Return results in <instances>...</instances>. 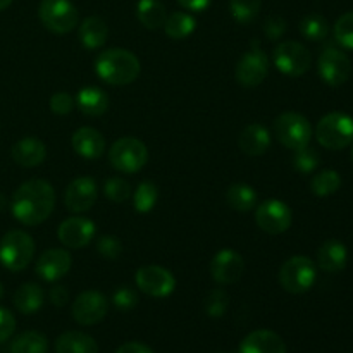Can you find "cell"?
Here are the masks:
<instances>
[{
  "label": "cell",
  "instance_id": "1",
  "mask_svg": "<svg viewBox=\"0 0 353 353\" xmlns=\"http://www.w3.org/2000/svg\"><path fill=\"white\" fill-rule=\"evenodd\" d=\"M54 186L45 179H30L14 192L10 212L24 226H38L54 212Z\"/></svg>",
  "mask_w": 353,
  "mask_h": 353
},
{
  "label": "cell",
  "instance_id": "2",
  "mask_svg": "<svg viewBox=\"0 0 353 353\" xmlns=\"http://www.w3.org/2000/svg\"><path fill=\"white\" fill-rule=\"evenodd\" d=\"M141 65L137 55L126 48H109L97 55L95 72L100 79L114 86L133 83L140 76Z\"/></svg>",
  "mask_w": 353,
  "mask_h": 353
},
{
  "label": "cell",
  "instance_id": "3",
  "mask_svg": "<svg viewBox=\"0 0 353 353\" xmlns=\"http://www.w3.org/2000/svg\"><path fill=\"white\" fill-rule=\"evenodd\" d=\"M34 255V241L28 233L12 230L0 240V262L10 272H19L30 265Z\"/></svg>",
  "mask_w": 353,
  "mask_h": 353
},
{
  "label": "cell",
  "instance_id": "4",
  "mask_svg": "<svg viewBox=\"0 0 353 353\" xmlns=\"http://www.w3.org/2000/svg\"><path fill=\"white\" fill-rule=\"evenodd\" d=\"M109 161L116 171L123 174H134L141 171L148 162V148L138 138H119L109 148Z\"/></svg>",
  "mask_w": 353,
  "mask_h": 353
},
{
  "label": "cell",
  "instance_id": "5",
  "mask_svg": "<svg viewBox=\"0 0 353 353\" xmlns=\"http://www.w3.org/2000/svg\"><path fill=\"white\" fill-rule=\"evenodd\" d=\"M316 138L324 148L343 150L353 141V117L343 112L326 114L317 123Z\"/></svg>",
  "mask_w": 353,
  "mask_h": 353
},
{
  "label": "cell",
  "instance_id": "6",
  "mask_svg": "<svg viewBox=\"0 0 353 353\" xmlns=\"http://www.w3.org/2000/svg\"><path fill=\"white\" fill-rule=\"evenodd\" d=\"M272 131L279 143L292 150L307 147L312 140V126L309 119L299 112L279 114L272 124Z\"/></svg>",
  "mask_w": 353,
  "mask_h": 353
},
{
  "label": "cell",
  "instance_id": "7",
  "mask_svg": "<svg viewBox=\"0 0 353 353\" xmlns=\"http://www.w3.org/2000/svg\"><path fill=\"white\" fill-rule=\"evenodd\" d=\"M317 278L316 264L305 255H293L279 271V283L283 290H286L292 295H300V293L309 292L314 286Z\"/></svg>",
  "mask_w": 353,
  "mask_h": 353
},
{
  "label": "cell",
  "instance_id": "8",
  "mask_svg": "<svg viewBox=\"0 0 353 353\" xmlns=\"http://www.w3.org/2000/svg\"><path fill=\"white\" fill-rule=\"evenodd\" d=\"M272 62L279 72L290 76V78H299L310 69L312 55H310L309 48L300 41L286 40L274 48Z\"/></svg>",
  "mask_w": 353,
  "mask_h": 353
},
{
  "label": "cell",
  "instance_id": "9",
  "mask_svg": "<svg viewBox=\"0 0 353 353\" xmlns=\"http://www.w3.org/2000/svg\"><path fill=\"white\" fill-rule=\"evenodd\" d=\"M38 16L48 31L57 34L72 31L79 21L78 9L71 0H41Z\"/></svg>",
  "mask_w": 353,
  "mask_h": 353
},
{
  "label": "cell",
  "instance_id": "10",
  "mask_svg": "<svg viewBox=\"0 0 353 353\" xmlns=\"http://www.w3.org/2000/svg\"><path fill=\"white\" fill-rule=\"evenodd\" d=\"M292 221V209L283 200H265L255 209V223L268 234H283L290 230Z\"/></svg>",
  "mask_w": 353,
  "mask_h": 353
},
{
  "label": "cell",
  "instance_id": "11",
  "mask_svg": "<svg viewBox=\"0 0 353 353\" xmlns=\"http://www.w3.org/2000/svg\"><path fill=\"white\" fill-rule=\"evenodd\" d=\"M137 286L148 296L154 299H165L176 288V279L169 269L162 265H143L134 276Z\"/></svg>",
  "mask_w": 353,
  "mask_h": 353
},
{
  "label": "cell",
  "instance_id": "12",
  "mask_svg": "<svg viewBox=\"0 0 353 353\" xmlns=\"http://www.w3.org/2000/svg\"><path fill=\"white\" fill-rule=\"evenodd\" d=\"M317 69L323 81L330 86H341L352 74V61L340 48L330 47L319 55Z\"/></svg>",
  "mask_w": 353,
  "mask_h": 353
},
{
  "label": "cell",
  "instance_id": "13",
  "mask_svg": "<svg viewBox=\"0 0 353 353\" xmlns=\"http://www.w3.org/2000/svg\"><path fill=\"white\" fill-rule=\"evenodd\" d=\"M269 74V57L265 52L255 47L248 50L247 54L241 55L236 64V81L245 88H254L259 86Z\"/></svg>",
  "mask_w": 353,
  "mask_h": 353
},
{
  "label": "cell",
  "instance_id": "14",
  "mask_svg": "<svg viewBox=\"0 0 353 353\" xmlns=\"http://www.w3.org/2000/svg\"><path fill=\"white\" fill-rule=\"evenodd\" d=\"M107 310H109L107 299L95 290L83 292L81 295L76 296L74 303H72V317L81 326L99 324L107 316Z\"/></svg>",
  "mask_w": 353,
  "mask_h": 353
},
{
  "label": "cell",
  "instance_id": "15",
  "mask_svg": "<svg viewBox=\"0 0 353 353\" xmlns=\"http://www.w3.org/2000/svg\"><path fill=\"white\" fill-rule=\"evenodd\" d=\"M97 195H99L97 183L88 176H79L72 179L65 188L64 205L72 214H83L95 205Z\"/></svg>",
  "mask_w": 353,
  "mask_h": 353
},
{
  "label": "cell",
  "instance_id": "16",
  "mask_svg": "<svg viewBox=\"0 0 353 353\" xmlns=\"http://www.w3.org/2000/svg\"><path fill=\"white\" fill-rule=\"evenodd\" d=\"M245 272V261L238 252L224 248L214 255L210 262V274L219 285H234Z\"/></svg>",
  "mask_w": 353,
  "mask_h": 353
},
{
  "label": "cell",
  "instance_id": "17",
  "mask_svg": "<svg viewBox=\"0 0 353 353\" xmlns=\"http://www.w3.org/2000/svg\"><path fill=\"white\" fill-rule=\"evenodd\" d=\"M97 226L88 217H69L57 230L59 241L65 248H85L92 243Z\"/></svg>",
  "mask_w": 353,
  "mask_h": 353
},
{
  "label": "cell",
  "instance_id": "18",
  "mask_svg": "<svg viewBox=\"0 0 353 353\" xmlns=\"http://www.w3.org/2000/svg\"><path fill=\"white\" fill-rule=\"evenodd\" d=\"M71 254H69L65 248H50V250L43 252V254L38 257L34 271H37V274L40 276L43 281L54 283L68 274L69 269H71Z\"/></svg>",
  "mask_w": 353,
  "mask_h": 353
},
{
  "label": "cell",
  "instance_id": "19",
  "mask_svg": "<svg viewBox=\"0 0 353 353\" xmlns=\"http://www.w3.org/2000/svg\"><path fill=\"white\" fill-rule=\"evenodd\" d=\"M72 148L78 155H81L83 159H100L105 152V138L100 133L99 130L90 126H83L79 130L74 131L71 138Z\"/></svg>",
  "mask_w": 353,
  "mask_h": 353
},
{
  "label": "cell",
  "instance_id": "20",
  "mask_svg": "<svg viewBox=\"0 0 353 353\" xmlns=\"http://www.w3.org/2000/svg\"><path fill=\"white\" fill-rule=\"evenodd\" d=\"M240 353H286V345L274 331L259 330L245 336Z\"/></svg>",
  "mask_w": 353,
  "mask_h": 353
},
{
  "label": "cell",
  "instance_id": "21",
  "mask_svg": "<svg viewBox=\"0 0 353 353\" xmlns=\"http://www.w3.org/2000/svg\"><path fill=\"white\" fill-rule=\"evenodd\" d=\"M348 250L340 240H327L317 250V264L324 272L336 274L347 268Z\"/></svg>",
  "mask_w": 353,
  "mask_h": 353
},
{
  "label": "cell",
  "instance_id": "22",
  "mask_svg": "<svg viewBox=\"0 0 353 353\" xmlns=\"http://www.w3.org/2000/svg\"><path fill=\"white\" fill-rule=\"evenodd\" d=\"M10 154H12L14 162L21 168H37L43 164L47 157V147L38 138H23L14 143Z\"/></svg>",
  "mask_w": 353,
  "mask_h": 353
},
{
  "label": "cell",
  "instance_id": "23",
  "mask_svg": "<svg viewBox=\"0 0 353 353\" xmlns=\"http://www.w3.org/2000/svg\"><path fill=\"white\" fill-rule=\"evenodd\" d=\"M238 145L243 154L250 155V157H259L268 152L269 145H271V134H269L268 128L262 124H248L240 133Z\"/></svg>",
  "mask_w": 353,
  "mask_h": 353
},
{
  "label": "cell",
  "instance_id": "24",
  "mask_svg": "<svg viewBox=\"0 0 353 353\" xmlns=\"http://www.w3.org/2000/svg\"><path fill=\"white\" fill-rule=\"evenodd\" d=\"M74 102L78 109L90 117L102 116L109 109V97L103 90L97 88V86H85V88L79 90Z\"/></svg>",
  "mask_w": 353,
  "mask_h": 353
},
{
  "label": "cell",
  "instance_id": "25",
  "mask_svg": "<svg viewBox=\"0 0 353 353\" xmlns=\"http://www.w3.org/2000/svg\"><path fill=\"white\" fill-rule=\"evenodd\" d=\"M79 41L85 45L88 50H97L103 47L109 37V26L100 16H90L79 24Z\"/></svg>",
  "mask_w": 353,
  "mask_h": 353
},
{
  "label": "cell",
  "instance_id": "26",
  "mask_svg": "<svg viewBox=\"0 0 353 353\" xmlns=\"http://www.w3.org/2000/svg\"><path fill=\"white\" fill-rule=\"evenodd\" d=\"M55 352L57 353H99V345L81 331H68L62 333L55 341Z\"/></svg>",
  "mask_w": 353,
  "mask_h": 353
},
{
  "label": "cell",
  "instance_id": "27",
  "mask_svg": "<svg viewBox=\"0 0 353 353\" xmlns=\"http://www.w3.org/2000/svg\"><path fill=\"white\" fill-rule=\"evenodd\" d=\"M45 302V292L41 290V286L34 285V283H26V285H21L19 288L14 293V307L19 310L21 314H31L38 312V310L43 307Z\"/></svg>",
  "mask_w": 353,
  "mask_h": 353
},
{
  "label": "cell",
  "instance_id": "28",
  "mask_svg": "<svg viewBox=\"0 0 353 353\" xmlns=\"http://www.w3.org/2000/svg\"><path fill=\"white\" fill-rule=\"evenodd\" d=\"M137 16L138 21L148 30H159L168 19V12L161 0H138Z\"/></svg>",
  "mask_w": 353,
  "mask_h": 353
},
{
  "label": "cell",
  "instance_id": "29",
  "mask_svg": "<svg viewBox=\"0 0 353 353\" xmlns=\"http://www.w3.org/2000/svg\"><path fill=\"white\" fill-rule=\"evenodd\" d=\"M226 202L231 209L238 210V212H248L257 205V193L250 185L234 183L228 188Z\"/></svg>",
  "mask_w": 353,
  "mask_h": 353
},
{
  "label": "cell",
  "instance_id": "30",
  "mask_svg": "<svg viewBox=\"0 0 353 353\" xmlns=\"http://www.w3.org/2000/svg\"><path fill=\"white\" fill-rule=\"evenodd\" d=\"M196 21L188 12H172L164 23L165 34L172 40H185L195 31Z\"/></svg>",
  "mask_w": 353,
  "mask_h": 353
},
{
  "label": "cell",
  "instance_id": "31",
  "mask_svg": "<svg viewBox=\"0 0 353 353\" xmlns=\"http://www.w3.org/2000/svg\"><path fill=\"white\" fill-rule=\"evenodd\" d=\"M48 340L38 331H24L10 343V353H47Z\"/></svg>",
  "mask_w": 353,
  "mask_h": 353
},
{
  "label": "cell",
  "instance_id": "32",
  "mask_svg": "<svg viewBox=\"0 0 353 353\" xmlns=\"http://www.w3.org/2000/svg\"><path fill=\"white\" fill-rule=\"evenodd\" d=\"M299 30L303 38L310 41H323L330 34V23L321 14H307L299 24Z\"/></svg>",
  "mask_w": 353,
  "mask_h": 353
},
{
  "label": "cell",
  "instance_id": "33",
  "mask_svg": "<svg viewBox=\"0 0 353 353\" xmlns=\"http://www.w3.org/2000/svg\"><path fill=\"white\" fill-rule=\"evenodd\" d=\"M340 186L341 178L336 171H333V169L319 172V174H316L310 179V190H312L314 195L317 196L334 195V193L340 190Z\"/></svg>",
  "mask_w": 353,
  "mask_h": 353
},
{
  "label": "cell",
  "instance_id": "34",
  "mask_svg": "<svg viewBox=\"0 0 353 353\" xmlns=\"http://www.w3.org/2000/svg\"><path fill=\"white\" fill-rule=\"evenodd\" d=\"M159 200V188L155 183L152 181H143L138 185V188L134 190L133 195V207L140 214L150 212L155 207Z\"/></svg>",
  "mask_w": 353,
  "mask_h": 353
},
{
  "label": "cell",
  "instance_id": "35",
  "mask_svg": "<svg viewBox=\"0 0 353 353\" xmlns=\"http://www.w3.org/2000/svg\"><path fill=\"white\" fill-rule=\"evenodd\" d=\"M262 7V0H230V10L240 24L254 23Z\"/></svg>",
  "mask_w": 353,
  "mask_h": 353
},
{
  "label": "cell",
  "instance_id": "36",
  "mask_svg": "<svg viewBox=\"0 0 353 353\" xmlns=\"http://www.w3.org/2000/svg\"><path fill=\"white\" fill-rule=\"evenodd\" d=\"M228 307H230V296L221 288L210 290L203 300V309H205L207 316L214 317V319L223 317L228 312Z\"/></svg>",
  "mask_w": 353,
  "mask_h": 353
},
{
  "label": "cell",
  "instance_id": "37",
  "mask_svg": "<svg viewBox=\"0 0 353 353\" xmlns=\"http://www.w3.org/2000/svg\"><path fill=\"white\" fill-rule=\"evenodd\" d=\"M319 164H321L319 152L310 148L309 145L295 150V155H293V168H295L299 172H302V174H310V172H314L317 168H319Z\"/></svg>",
  "mask_w": 353,
  "mask_h": 353
},
{
  "label": "cell",
  "instance_id": "38",
  "mask_svg": "<svg viewBox=\"0 0 353 353\" xmlns=\"http://www.w3.org/2000/svg\"><path fill=\"white\" fill-rule=\"evenodd\" d=\"M103 195L114 203H124L131 196V185L123 178H109L103 185Z\"/></svg>",
  "mask_w": 353,
  "mask_h": 353
},
{
  "label": "cell",
  "instance_id": "39",
  "mask_svg": "<svg viewBox=\"0 0 353 353\" xmlns=\"http://www.w3.org/2000/svg\"><path fill=\"white\" fill-rule=\"evenodd\" d=\"M334 38L347 50H353V10L343 14L334 24Z\"/></svg>",
  "mask_w": 353,
  "mask_h": 353
},
{
  "label": "cell",
  "instance_id": "40",
  "mask_svg": "<svg viewBox=\"0 0 353 353\" xmlns=\"http://www.w3.org/2000/svg\"><path fill=\"white\" fill-rule=\"evenodd\" d=\"M97 250H99V254L102 255L103 259L116 261L121 255V252H123V243H121L116 236L105 234V236H102L97 241Z\"/></svg>",
  "mask_w": 353,
  "mask_h": 353
},
{
  "label": "cell",
  "instance_id": "41",
  "mask_svg": "<svg viewBox=\"0 0 353 353\" xmlns=\"http://www.w3.org/2000/svg\"><path fill=\"white\" fill-rule=\"evenodd\" d=\"M112 303L116 305V309L119 310H131L138 305V295L134 290L128 288V286H121L114 292L112 295Z\"/></svg>",
  "mask_w": 353,
  "mask_h": 353
},
{
  "label": "cell",
  "instance_id": "42",
  "mask_svg": "<svg viewBox=\"0 0 353 353\" xmlns=\"http://www.w3.org/2000/svg\"><path fill=\"white\" fill-rule=\"evenodd\" d=\"M74 99L65 92H57L50 97V109L52 112L59 114V116H65L74 109Z\"/></svg>",
  "mask_w": 353,
  "mask_h": 353
},
{
  "label": "cell",
  "instance_id": "43",
  "mask_svg": "<svg viewBox=\"0 0 353 353\" xmlns=\"http://www.w3.org/2000/svg\"><path fill=\"white\" fill-rule=\"evenodd\" d=\"M286 31V21L281 16H269L264 24V33L269 40H279Z\"/></svg>",
  "mask_w": 353,
  "mask_h": 353
},
{
  "label": "cell",
  "instance_id": "44",
  "mask_svg": "<svg viewBox=\"0 0 353 353\" xmlns=\"http://www.w3.org/2000/svg\"><path fill=\"white\" fill-rule=\"evenodd\" d=\"M16 330V319L7 309L0 307V345L9 340Z\"/></svg>",
  "mask_w": 353,
  "mask_h": 353
},
{
  "label": "cell",
  "instance_id": "45",
  "mask_svg": "<svg viewBox=\"0 0 353 353\" xmlns=\"http://www.w3.org/2000/svg\"><path fill=\"white\" fill-rule=\"evenodd\" d=\"M48 299L55 307H64L69 302V292L65 290V286L54 285L48 292Z\"/></svg>",
  "mask_w": 353,
  "mask_h": 353
},
{
  "label": "cell",
  "instance_id": "46",
  "mask_svg": "<svg viewBox=\"0 0 353 353\" xmlns=\"http://www.w3.org/2000/svg\"><path fill=\"white\" fill-rule=\"evenodd\" d=\"M116 353H155V352L143 343H138V341H128V343L121 345V347L116 350Z\"/></svg>",
  "mask_w": 353,
  "mask_h": 353
},
{
  "label": "cell",
  "instance_id": "47",
  "mask_svg": "<svg viewBox=\"0 0 353 353\" xmlns=\"http://www.w3.org/2000/svg\"><path fill=\"white\" fill-rule=\"evenodd\" d=\"M178 3L185 7L186 10H192V12H202V10L209 9L212 0H178Z\"/></svg>",
  "mask_w": 353,
  "mask_h": 353
},
{
  "label": "cell",
  "instance_id": "48",
  "mask_svg": "<svg viewBox=\"0 0 353 353\" xmlns=\"http://www.w3.org/2000/svg\"><path fill=\"white\" fill-rule=\"evenodd\" d=\"M6 207H7V199L2 195V193H0V212H2V210L6 209Z\"/></svg>",
  "mask_w": 353,
  "mask_h": 353
},
{
  "label": "cell",
  "instance_id": "49",
  "mask_svg": "<svg viewBox=\"0 0 353 353\" xmlns=\"http://www.w3.org/2000/svg\"><path fill=\"white\" fill-rule=\"evenodd\" d=\"M10 3H12V0H0V10L7 9V7H9Z\"/></svg>",
  "mask_w": 353,
  "mask_h": 353
},
{
  "label": "cell",
  "instance_id": "50",
  "mask_svg": "<svg viewBox=\"0 0 353 353\" xmlns=\"http://www.w3.org/2000/svg\"><path fill=\"white\" fill-rule=\"evenodd\" d=\"M2 296H3V285L0 283V300H2Z\"/></svg>",
  "mask_w": 353,
  "mask_h": 353
},
{
  "label": "cell",
  "instance_id": "51",
  "mask_svg": "<svg viewBox=\"0 0 353 353\" xmlns=\"http://www.w3.org/2000/svg\"><path fill=\"white\" fill-rule=\"evenodd\" d=\"M352 161H353V150H352Z\"/></svg>",
  "mask_w": 353,
  "mask_h": 353
},
{
  "label": "cell",
  "instance_id": "52",
  "mask_svg": "<svg viewBox=\"0 0 353 353\" xmlns=\"http://www.w3.org/2000/svg\"><path fill=\"white\" fill-rule=\"evenodd\" d=\"M219 353H223V352H219Z\"/></svg>",
  "mask_w": 353,
  "mask_h": 353
}]
</instances>
